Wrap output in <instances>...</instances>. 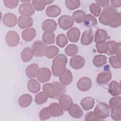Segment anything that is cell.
<instances>
[{
  "label": "cell",
  "instance_id": "cell-1",
  "mask_svg": "<svg viewBox=\"0 0 121 121\" xmlns=\"http://www.w3.org/2000/svg\"><path fill=\"white\" fill-rule=\"evenodd\" d=\"M99 22L104 25L116 28L121 26V14L112 6L105 7L99 18Z\"/></svg>",
  "mask_w": 121,
  "mask_h": 121
},
{
  "label": "cell",
  "instance_id": "cell-2",
  "mask_svg": "<svg viewBox=\"0 0 121 121\" xmlns=\"http://www.w3.org/2000/svg\"><path fill=\"white\" fill-rule=\"evenodd\" d=\"M43 90L48 97L55 99H59L66 93L65 86L58 81L44 84Z\"/></svg>",
  "mask_w": 121,
  "mask_h": 121
},
{
  "label": "cell",
  "instance_id": "cell-3",
  "mask_svg": "<svg viewBox=\"0 0 121 121\" xmlns=\"http://www.w3.org/2000/svg\"><path fill=\"white\" fill-rule=\"evenodd\" d=\"M68 61L67 57L60 54L53 60L52 66V71L53 76L59 77L66 69V65Z\"/></svg>",
  "mask_w": 121,
  "mask_h": 121
},
{
  "label": "cell",
  "instance_id": "cell-4",
  "mask_svg": "<svg viewBox=\"0 0 121 121\" xmlns=\"http://www.w3.org/2000/svg\"><path fill=\"white\" fill-rule=\"evenodd\" d=\"M110 108L104 103H99L95 107L94 112L98 120H103L108 117L110 114Z\"/></svg>",
  "mask_w": 121,
  "mask_h": 121
},
{
  "label": "cell",
  "instance_id": "cell-5",
  "mask_svg": "<svg viewBox=\"0 0 121 121\" xmlns=\"http://www.w3.org/2000/svg\"><path fill=\"white\" fill-rule=\"evenodd\" d=\"M32 50L34 55L37 57H42L45 55L47 46L40 40L35 41L32 44Z\"/></svg>",
  "mask_w": 121,
  "mask_h": 121
},
{
  "label": "cell",
  "instance_id": "cell-6",
  "mask_svg": "<svg viewBox=\"0 0 121 121\" xmlns=\"http://www.w3.org/2000/svg\"><path fill=\"white\" fill-rule=\"evenodd\" d=\"M7 44L10 47H15L17 46L19 42V36L18 34L15 31H9L5 38Z\"/></svg>",
  "mask_w": 121,
  "mask_h": 121
},
{
  "label": "cell",
  "instance_id": "cell-7",
  "mask_svg": "<svg viewBox=\"0 0 121 121\" xmlns=\"http://www.w3.org/2000/svg\"><path fill=\"white\" fill-rule=\"evenodd\" d=\"M58 24L60 28L65 30L72 26L74 24V20L70 16L63 15L58 19Z\"/></svg>",
  "mask_w": 121,
  "mask_h": 121
},
{
  "label": "cell",
  "instance_id": "cell-8",
  "mask_svg": "<svg viewBox=\"0 0 121 121\" xmlns=\"http://www.w3.org/2000/svg\"><path fill=\"white\" fill-rule=\"evenodd\" d=\"M51 77V73L50 70L47 68H42L39 69L36 78L41 83H45L48 81Z\"/></svg>",
  "mask_w": 121,
  "mask_h": 121
},
{
  "label": "cell",
  "instance_id": "cell-9",
  "mask_svg": "<svg viewBox=\"0 0 121 121\" xmlns=\"http://www.w3.org/2000/svg\"><path fill=\"white\" fill-rule=\"evenodd\" d=\"M85 63V59L79 55H76L72 57L69 60V64L72 68L75 69H82Z\"/></svg>",
  "mask_w": 121,
  "mask_h": 121
},
{
  "label": "cell",
  "instance_id": "cell-10",
  "mask_svg": "<svg viewBox=\"0 0 121 121\" xmlns=\"http://www.w3.org/2000/svg\"><path fill=\"white\" fill-rule=\"evenodd\" d=\"M112 75L111 71L106 69L99 73L96 78V82L98 84L104 85L109 82L112 78Z\"/></svg>",
  "mask_w": 121,
  "mask_h": 121
},
{
  "label": "cell",
  "instance_id": "cell-11",
  "mask_svg": "<svg viewBox=\"0 0 121 121\" xmlns=\"http://www.w3.org/2000/svg\"><path fill=\"white\" fill-rule=\"evenodd\" d=\"M18 12L22 16L30 17L35 13V9L32 5L29 3H23L19 6Z\"/></svg>",
  "mask_w": 121,
  "mask_h": 121
},
{
  "label": "cell",
  "instance_id": "cell-12",
  "mask_svg": "<svg viewBox=\"0 0 121 121\" xmlns=\"http://www.w3.org/2000/svg\"><path fill=\"white\" fill-rule=\"evenodd\" d=\"M92 86L91 80L87 77H85L80 78L77 82L78 88L81 91H87Z\"/></svg>",
  "mask_w": 121,
  "mask_h": 121
},
{
  "label": "cell",
  "instance_id": "cell-13",
  "mask_svg": "<svg viewBox=\"0 0 121 121\" xmlns=\"http://www.w3.org/2000/svg\"><path fill=\"white\" fill-rule=\"evenodd\" d=\"M59 103L60 106L65 111H68L73 105V101L70 96L63 95L59 98Z\"/></svg>",
  "mask_w": 121,
  "mask_h": 121
},
{
  "label": "cell",
  "instance_id": "cell-14",
  "mask_svg": "<svg viewBox=\"0 0 121 121\" xmlns=\"http://www.w3.org/2000/svg\"><path fill=\"white\" fill-rule=\"evenodd\" d=\"M2 22L3 23L8 27H14L17 24V17L15 14L11 13H8L4 15Z\"/></svg>",
  "mask_w": 121,
  "mask_h": 121
},
{
  "label": "cell",
  "instance_id": "cell-15",
  "mask_svg": "<svg viewBox=\"0 0 121 121\" xmlns=\"http://www.w3.org/2000/svg\"><path fill=\"white\" fill-rule=\"evenodd\" d=\"M107 43L108 44L107 54H120L121 43L120 42L116 43L114 41H109Z\"/></svg>",
  "mask_w": 121,
  "mask_h": 121
},
{
  "label": "cell",
  "instance_id": "cell-16",
  "mask_svg": "<svg viewBox=\"0 0 121 121\" xmlns=\"http://www.w3.org/2000/svg\"><path fill=\"white\" fill-rule=\"evenodd\" d=\"M18 26L21 29L28 28L33 24V19L30 17L20 16L18 19Z\"/></svg>",
  "mask_w": 121,
  "mask_h": 121
},
{
  "label": "cell",
  "instance_id": "cell-17",
  "mask_svg": "<svg viewBox=\"0 0 121 121\" xmlns=\"http://www.w3.org/2000/svg\"><path fill=\"white\" fill-rule=\"evenodd\" d=\"M57 25L53 19H48L44 20L42 24V29L45 32H53L57 28Z\"/></svg>",
  "mask_w": 121,
  "mask_h": 121
},
{
  "label": "cell",
  "instance_id": "cell-18",
  "mask_svg": "<svg viewBox=\"0 0 121 121\" xmlns=\"http://www.w3.org/2000/svg\"><path fill=\"white\" fill-rule=\"evenodd\" d=\"M80 35V31L77 27H72L67 33V36L69 41L72 43L78 42Z\"/></svg>",
  "mask_w": 121,
  "mask_h": 121
},
{
  "label": "cell",
  "instance_id": "cell-19",
  "mask_svg": "<svg viewBox=\"0 0 121 121\" xmlns=\"http://www.w3.org/2000/svg\"><path fill=\"white\" fill-rule=\"evenodd\" d=\"M93 31L92 29H88L85 31L82 35L81 43L84 45H88L91 44L93 39Z\"/></svg>",
  "mask_w": 121,
  "mask_h": 121
},
{
  "label": "cell",
  "instance_id": "cell-20",
  "mask_svg": "<svg viewBox=\"0 0 121 121\" xmlns=\"http://www.w3.org/2000/svg\"><path fill=\"white\" fill-rule=\"evenodd\" d=\"M108 37V34L106 30L103 29H98L95 33L94 41L97 43H100L106 41Z\"/></svg>",
  "mask_w": 121,
  "mask_h": 121
},
{
  "label": "cell",
  "instance_id": "cell-21",
  "mask_svg": "<svg viewBox=\"0 0 121 121\" xmlns=\"http://www.w3.org/2000/svg\"><path fill=\"white\" fill-rule=\"evenodd\" d=\"M73 79V76L71 71L66 69L64 72L59 76V80L60 83L64 86L69 85Z\"/></svg>",
  "mask_w": 121,
  "mask_h": 121
},
{
  "label": "cell",
  "instance_id": "cell-22",
  "mask_svg": "<svg viewBox=\"0 0 121 121\" xmlns=\"http://www.w3.org/2000/svg\"><path fill=\"white\" fill-rule=\"evenodd\" d=\"M108 92L113 96H117L121 95L120 86L116 81H112L109 84Z\"/></svg>",
  "mask_w": 121,
  "mask_h": 121
},
{
  "label": "cell",
  "instance_id": "cell-23",
  "mask_svg": "<svg viewBox=\"0 0 121 121\" xmlns=\"http://www.w3.org/2000/svg\"><path fill=\"white\" fill-rule=\"evenodd\" d=\"M51 114L53 117H59L62 115L63 111L61 107L57 103H52L49 106Z\"/></svg>",
  "mask_w": 121,
  "mask_h": 121
},
{
  "label": "cell",
  "instance_id": "cell-24",
  "mask_svg": "<svg viewBox=\"0 0 121 121\" xmlns=\"http://www.w3.org/2000/svg\"><path fill=\"white\" fill-rule=\"evenodd\" d=\"M61 12L60 8L55 5H51L47 7L46 9L45 13L46 15L49 17H55L59 16Z\"/></svg>",
  "mask_w": 121,
  "mask_h": 121
},
{
  "label": "cell",
  "instance_id": "cell-25",
  "mask_svg": "<svg viewBox=\"0 0 121 121\" xmlns=\"http://www.w3.org/2000/svg\"><path fill=\"white\" fill-rule=\"evenodd\" d=\"M36 30L33 28H28L22 32V37L26 42L32 41L36 35Z\"/></svg>",
  "mask_w": 121,
  "mask_h": 121
},
{
  "label": "cell",
  "instance_id": "cell-26",
  "mask_svg": "<svg viewBox=\"0 0 121 121\" xmlns=\"http://www.w3.org/2000/svg\"><path fill=\"white\" fill-rule=\"evenodd\" d=\"M95 104L94 98L91 97H85L80 101V105L85 111L89 110L93 108Z\"/></svg>",
  "mask_w": 121,
  "mask_h": 121
},
{
  "label": "cell",
  "instance_id": "cell-27",
  "mask_svg": "<svg viewBox=\"0 0 121 121\" xmlns=\"http://www.w3.org/2000/svg\"><path fill=\"white\" fill-rule=\"evenodd\" d=\"M68 111L69 115L74 118H80L83 114L82 110L79 106L77 104H73L72 106Z\"/></svg>",
  "mask_w": 121,
  "mask_h": 121
},
{
  "label": "cell",
  "instance_id": "cell-28",
  "mask_svg": "<svg viewBox=\"0 0 121 121\" xmlns=\"http://www.w3.org/2000/svg\"><path fill=\"white\" fill-rule=\"evenodd\" d=\"M33 98L29 94H24L21 95L18 99V104L19 106L23 108L29 106L32 103Z\"/></svg>",
  "mask_w": 121,
  "mask_h": 121
},
{
  "label": "cell",
  "instance_id": "cell-29",
  "mask_svg": "<svg viewBox=\"0 0 121 121\" xmlns=\"http://www.w3.org/2000/svg\"><path fill=\"white\" fill-rule=\"evenodd\" d=\"M39 69V66L36 64H32L26 68V74L29 78H34L36 76Z\"/></svg>",
  "mask_w": 121,
  "mask_h": 121
},
{
  "label": "cell",
  "instance_id": "cell-30",
  "mask_svg": "<svg viewBox=\"0 0 121 121\" xmlns=\"http://www.w3.org/2000/svg\"><path fill=\"white\" fill-rule=\"evenodd\" d=\"M27 88L30 92L33 93H36L40 91L41 85L36 79H31L27 83Z\"/></svg>",
  "mask_w": 121,
  "mask_h": 121
},
{
  "label": "cell",
  "instance_id": "cell-31",
  "mask_svg": "<svg viewBox=\"0 0 121 121\" xmlns=\"http://www.w3.org/2000/svg\"><path fill=\"white\" fill-rule=\"evenodd\" d=\"M34 55V53L32 49L27 47L25 48L21 53V59L23 61L26 62L30 60Z\"/></svg>",
  "mask_w": 121,
  "mask_h": 121
},
{
  "label": "cell",
  "instance_id": "cell-32",
  "mask_svg": "<svg viewBox=\"0 0 121 121\" xmlns=\"http://www.w3.org/2000/svg\"><path fill=\"white\" fill-rule=\"evenodd\" d=\"M93 63L95 67H102L107 63V57L101 54L95 55L93 59Z\"/></svg>",
  "mask_w": 121,
  "mask_h": 121
},
{
  "label": "cell",
  "instance_id": "cell-33",
  "mask_svg": "<svg viewBox=\"0 0 121 121\" xmlns=\"http://www.w3.org/2000/svg\"><path fill=\"white\" fill-rule=\"evenodd\" d=\"M83 23L86 27H91L96 25L97 22L96 19L94 16L90 14H87L85 17Z\"/></svg>",
  "mask_w": 121,
  "mask_h": 121
},
{
  "label": "cell",
  "instance_id": "cell-34",
  "mask_svg": "<svg viewBox=\"0 0 121 121\" xmlns=\"http://www.w3.org/2000/svg\"><path fill=\"white\" fill-rule=\"evenodd\" d=\"M109 107L111 110L121 109V98L120 96L112 97L109 100Z\"/></svg>",
  "mask_w": 121,
  "mask_h": 121
},
{
  "label": "cell",
  "instance_id": "cell-35",
  "mask_svg": "<svg viewBox=\"0 0 121 121\" xmlns=\"http://www.w3.org/2000/svg\"><path fill=\"white\" fill-rule=\"evenodd\" d=\"M59 50L58 47L54 45L47 46L45 55L49 59H52L56 56L59 53Z\"/></svg>",
  "mask_w": 121,
  "mask_h": 121
},
{
  "label": "cell",
  "instance_id": "cell-36",
  "mask_svg": "<svg viewBox=\"0 0 121 121\" xmlns=\"http://www.w3.org/2000/svg\"><path fill=\"white\" fill-rule=\"evenodd\" d=\"M43 42L48 44H53L55 42V35L53 32H44L42 36Z\"/></svg>",
  "mask_w": 121,
  "mask_h": 121
},
{
  "label": "cell",
  "instance_id": "cell-37",
  "mask_svg": "<svg viewBox=\"0 0 121 121\" xmlns=\"http://www.w3.org/2000/svg\"><path fill=\"white\" fill-rule=\"evenodd\" d=\"M86 16V13L81 10H78L74 11L72 14V18L77 23H81L83 22Z\"/></svg>",
  "mask_w": 121,
  "mask_h": 121
},
{
  "label": "cell",
  "instance_id": "cell-38",
  "mask_svg": "<svg viewBox=\"0 0 121 121\" xmlns=\"http://www.w3.org/2000/svg\"><path fill=\"white\" fill-rule=\"evenodd\" d=\"M109 61L111 65L114 69L121 68L120 55L111 56L109 58Z\"/></svg>",
  "mask_w": 121,
  "mask_h": 121
},
{
  "label": "cell",
  "instance_id": "cell-39",
  "mask_svg": "<svg viewBox=\"0 0 121 121\" xmlns=\"http://www.w3.org/2000/svg\"><path fill=\"white\" fill-rule=\"evenodd\" d=\"M78 52V46L74 44H69L65 49V53L69 56H72L76 55Z\"/></svg>",
  "mask_w": 121,
  "mask_h": 121
},
{
  "label": "cell",
  "instance_id": "cell-40",
  "mask_svg": "<svg viewBox=\"0 0 121 121\" xmlns=\"http://www.w3.org/2000/svg\"><path fill=\"white\" fill-rule=\"evenodd\" d=\"M32 5L34 9L37 11L43 10L46 5L45 0H34L32 2Z\"/></svg>",
  "mask_w": 121,
  "mask_h": 121
},
{
  "label": "cell",
  "instance_id": "cell-41",
  "mask_svg": "<svg viewBox=\"0 0 121 121\" xmlns=\"http://www.w3.org/2000/svg\"><path fill=\"white\" fill-rule=\"evenodd\" d=\"M65 3L67 8L70 10L76 9L80 5V1L78 0H66Z\"/></svg>",
  "mask_w": 121,
  "mask_h": 121
},
{
  "label": "cell",
  "instance_id": "cell-42",
  "mask_svg": "<svg viewBox=\"0 0 121 121\" xmlns=\"http://www.w3.org/2000/svg\"><path fill=\"white\" fill-rule=\"evenodd\" d=\"M68 42V39L64 34H60L57 36L56 43V44L60 47H64L67 44Z\"/></svg>",
  "mask_w": 121,
  "mask_h": 121
},
{
  "label": "cell",
  "instance_id": "cell-43",
  "mask_svg": "<svg viewBox=\"0 0 121 121\" xmlns=\"http://www.w3.org/2000/svg\"><path fill=\"white\" fill-rule=\"evenodd\" d=\"M48 100L47 95L43 92H41L35 96V101L37 104H42Z\"/></svg>",
  "mask_w": 121,
  "mask_h": 121
},
{
  "label": "cell",
  "instance_id": "cell-44",
  "mask_svg": "<svg viewBox=\"0 0 121 121\" xmlns=\"http://www.w3.org/2000/svg\"><path fill=\"white\" fill-rule=\"evenodd\" d=\"M51 116L49 107L43 108L39 112L40 119L42 121L49 119Z\"/></svg>",
  "mask_w": 121,
  "mask_h": 121
},
{
  "label": "cell",
  "instance_id": "cell-45",
  "mask_svg": "<svg viewBox=\"0 0 121 121\" xmlns=\"http://www.w3.org/2000/svg\"><path fill=\"white\" fill-rule=\"evenodd\" d=\"M89 10L93 15L95 17H98L101 11V8L96 3H93L90 5Z\"/></svg>",
  "mask_w": 121,
  "mask_h": 121
},
{
  "label": "cell",
  "instance_id": "cell-46",
  "mask_svg": "<svg viewBox=\"0 0 121 121\" xmlns=\"http://www.w3.org/2000/svg\"><path fill=\"white\" fill-rule=\"evenodd\" d=\"M97 51L100 53H107L108 51L107 43L104 42L96 44Z\"/></svg>",
  "mask_w": 121,
  "mask_h": 121
},
{
  "label": "cell",
  "instance_id": "cell-47",
  "mask_svg": "<svg viewBox=\"0 0 121 121\" xmlns=\"http://www.w3.org/2000/svg\"><path fill=\"white\" fill-rule=\"evenodd\" d=\"M111 116L114 121H120L121 120V109L111 110Z\"/></svg>",
  "mask_w": 121,
  "mask_h": 121
},
{
  "label": "cell",
  "instance_id": "cell-48",
  "mask_svg": "<svg viewBox=\"0 0 121 121\" xmlns=\"http://www.w3.org/2000/svg\"><path fill=\"white\" fill-rule=\"evenodd\" d=\"M4 4L6 7L9 9H14L17 7L19 3V1L17 0H5L3 1Z\"/></svg>",
  "mask_w": 121,
  "mask_h": 121
},
{
  "label": "cell",
  "instance_id": "cell-49",
  "mask_svg": "<svg viewBox=\"0 0 121 121\" xmlns=\"http://www.w3.org/2000/svg\"><path fill=\"white\" fill-rule=\"evenodd\" d=\"M85 120L86 121L98 120L95 113L93 112H89L86 113L85 116Z\"/></svg>",
  "mask_w": 121,
  "mask_h": 121
},
{
  "label": "cell",
  "instance_id": "cell-50",
  "mask_svg": "<svg viewBox=\"0 0 121 121\" xmlns=\"http://www.w3.org/2000/svg\"><path fill=\"white\" fill-rule=\"evenodd\" d=\"M95 2L99 6L105 8L108 6L110 1L109 0H95Z\"/></svg>",
  "mask_w": 121,
  "mask_h": 121
},
{
  "label": "cell",
  "instance_id": "cell-51",
  "mask_svg": "<svg viewBox=\"0 0 121 121\" xmlns=\"http://www.w3.org/2000/svg\"><path fill=\"white\" fill-rule=\"evenodd\" d=\"M111 6L113 7L118 8L121 6V0H111Z\"/></svg>",
  "mask_w": 121,
  "mask_h": 121
},
{
  "label": "cell",
  "instance_id": "cell-52",
  "mask_svg": "<svg viewBox=\"0 0 121 121\" xmlns=\"http://www.w3.org/2000/svg\"><path fill=\"white\" fill-rule=\"evenodd\" d=\"M45 2L46 5H48L53 2V0H45Z\"/></svg>",
  "mask_w": 121,
  "mask_h": 121
},
{
  "label": "cell",
  "instance_id": "cell-53",
  "mask_svg": "<svg viewBox=\"0 0 121 121\" xmlns=\"http://www.w3.org/2000/svg\"><path fill=\"white\" fill-rule=\"evenodd\" d=\"M31 0H21V2H23V3H29V2H30Z\"/></svg>",
  "mask_w": 121,
  "mask_h": 121
}]
</instances>
